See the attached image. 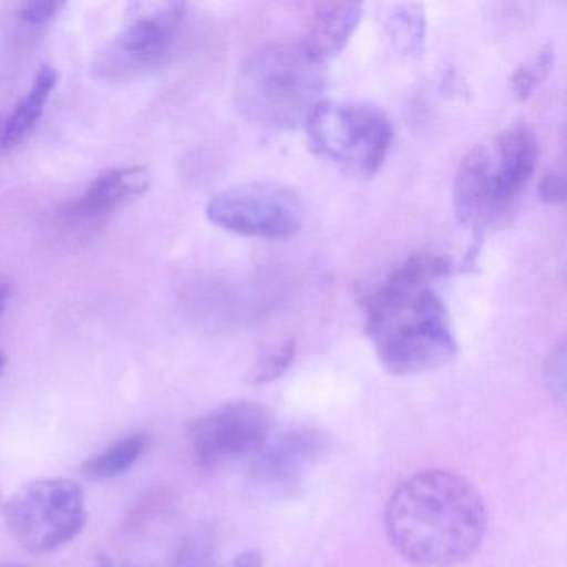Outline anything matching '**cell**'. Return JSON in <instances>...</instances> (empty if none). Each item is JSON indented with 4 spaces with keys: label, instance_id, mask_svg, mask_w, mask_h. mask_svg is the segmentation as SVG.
<instances>
[{
    "label": "cell",
    "instance_id": "4316f807",
    "mask_svg": "<svg viewBox=\"0 0 567 567\" xmlns=\"http://www.w3.org/2000/svg\"><path fill=\"white\" fill-rule=\"evenodd\" d=\"M0 567H29V566H24V564L4 563V564H0Z\"/></svg>",
    "mask_w": 567,
    "mask_h": 567
},
{
    "label": "cell",
    "instance_id": "5b68a950",
    "mask_svg": "<svg viewBox=\"0 0 567 567\" xmlns=\"http://www.w3.org/2000/svg\"><path fill=\"white\" fill-rule=\"evenodd\" d=\"M4 520L19 546L29 553H52L84 529V493L68 477L29 481L6 501Z\"/></svg>",
    "mask_w": 567,
    "mask_h": 567
},
{
    "label": "cell",
    "instance_id": "ac0fdd59",
    "mask_svg": "<svg viewBox=\"0 0 567 567\" xmlns=\"http://www.w3.org/2000/svg\"><path fill=\"white\" fill-rule=\"evenodd\" d=\"M554 51L550 45L540 49L526 64L519 65L511 78V91L519 101L530 97L534 89L543 82L553 68Z\"/></svg>",
    "mask_w": 567,
    "mask_h": 567
},
{
    "label": "cell",
    "instance_id": "e0dca14e",
    "mask_svg": "<svg viewBox=\"0 0 567 567\" xmlns=\"http://www.w3.org/2000/svg\"><path fill=\"white\" fill-rule=\"evenodd\" d=\"M295 354H297V344L293 338H284L268 344L260 351L254 367L248 371V381L251 384H267L278 380L293 363Z\"/></svg>",
    "mask_w": 567,
    "mask_h": 567
},
{
    "label": "cell",
    "instance_id": "9a60e30c",
    "mask_svg": "<svg viewBox=\"0 0 567 567\" xmlns=\"http://www.w3.org/2000/svg\"><path fill=\"white\" fill-rule=\"evenodd\" d=\"M147 447L144 433H132L85 461L82 473L91 481H107L127 473Z\"/></svg>",
    "mask_w": 567,
    "mask_h": 567
},
{
    "label": "cell",
    "instance_id": "ffe728a7",
    "mask_svg": "<svg viewBox=\"0 0 567 567\" xmlns=\"http://www.w3.org/2000/svg\"><path fill=\"white\" fill-rule=\"evenodd\" d=\"M546 378L554 396L559 398L563 403L566 396V343L564 341L557 344L547 358Z\"/></svg>",
    "mask_w": 567,
    "mask_h": 567
},
{
    "label": "cell",
    "instance_id": "d6986e66",
    "mask_svg": "<svg viewBox=\"0 0 567 567\" xmlns=\"http://www.w3.org/2000/svg\"><path fill=\"white\" fill-rule=\"evenodd\" d=\"M212 546L204 536L188 539L177 556V567H212Z\"/></svg>",
    "mask_w": 567,
    "mask_h": 567
},
{
    "label": "cell",
    "instance_id": "603a6c76",
    "mask_svg": "<svg viewBox=\"0 0 567 567\" xmlns=\"http://www.w3.org/2000/svg\"><path fill=\"white\" fill-rule=\"evenodd\" d=\"M225 567H264V557L258 550H245Z\"/></svg>",
    "mask_w": 567,
    "mask_h": 567
},
{
    "label": "cell",
    "instance_id": "8992f818",
    "mask_svg": "<svg viewBox=\"0 0 567 567\" xmlns=\"http://www.w3.org/2000/svg\"><path fill=\"white\" fill-rule=\"evenodd\" d=\"M212 224L231 234L255 238H287L303 225L300 195L274 182L234 185L207 205Z\"/></svg>",
    "mask_w": 567,
    "mask_h": 567
},
{
    "label": "cell",
    "instance_id": "2e32d148",
    "mask_svg": "<svg viewBox=\"0 0 567 567\" xmlns=\"http://www.w3.org/2000/svg\"><path fill=\"white\" fill-rule=\"evenodd\" d=\"M384 31L388 42L404 58L416 59L423 55L426 21L420 4L396 6L388 18Z\"/></svg>",
    "mask_w": 567,
    "mask_h": 567
},
{
    "label": "cell",
    "instance_id": "7a4b0ae2",
    "mask_svg": "<svg viewBox=\"0 0 567 567\" xmlns=\"http://www.w3.org/2000/svg\"><path fill=\"white\" fill-rule=\"evenodd\" d=\"M486 506L476 487L451 471H421L388 499L384 527L394 549L420 567L470 559L486 534Z\"/></svg>",
    "mask_w": 567,
    "mask_h": 567
},
{
    "label": "cell",
    "instance_id": "52a82bcc",
    "mask_svg": "<svg viewBox=\"0 0 567 567\" xmlns=\"http://www.w3.org/2000/svg\"><path fill=\"white\" fill-rule=\"evenodd\" d=\"M274 413L254 401H235L202 414L188 424L195 461L205 470L250 463L274 436Z\"/></svg>",
    "mask_w": 567,
    "mask_h": 567
},
{
    "label": "cell",
    "instance_id": "30bf717a",
    "mask_svg": "<svg viewBox=\"0 0 567 567\" xmlns=\"http://www.w3.org/2000/svg\"><path fill=\"white\" fill-rule=\"evenodd\" d=\"M327 447L323 431L297 426L275 434L248 463L250 481L268 496H290Z\"/></svg>",
    "mask_w": 567,
    "mask_h": 567
},
{
    "label": "cell",
    "instance_id": "44dd1931",
    "mask_svg": "<svg viewBox=\"0 0 567 567\" xmlns=\"http://www.w3.org/2000/svg\"><path fill=\"white\" fill-rule=\"evenodd\" d=\"M65 8L62 2H52V0H35V2H25L21 8V19L25 24L44 25L54 21L59 12Z\"/></svg>",
    "mask_w": 567,
    "mask_h": 567
},
{
    "label": "cell",
    "instance_id": "6da1fadb",
    "mask_svg": "<svg viewBox=\"0 0 567 567\" xmlns=\"http://www.w3.org/2000/svg\"><path fill=\"white\" fill-rule=\"evenodd\" d=\"M450 274L443 257L414 255L368 297L367 333L388 373H431L456 357L450 315L433 290L434 281Z\"/></svg>",
    "mask_w": 567,
    "mask_h": 567
},
{
    "label": "cell",
    "instance_id": "cb8c5ba5",
    "mask_svg": "<svg viewBox=\"0 0 567 567\" xmlns=\"http://www.w3.org/2000/svg\"><path fill=\"white\" fill-rule=\"evenodd\" d=\"M12 297V285L11 281L0 277V315L4 313L8 308L9 300Z\"/></svg>",
    "mask_w": 567,
    "mask_h": 567
},
{
    "label": "cell",
    "instance_id": "484cf974",
    "mask_svg": "<svg viewBox=\"0 0 567 567\" xmlns=\"http://www.w3.org/2000/svg\"><path fill=\"white\" fill-rule=\"evenodd\" d=\"M6 363H8V358H6V354L0 351V374L4 371Z\"/></svg>",
    "mask_w": 567,
    "mask_h": 567
},
{
    "label": "cell",
    "instance_id": "d4e9b609",
    "mask_svg": "<svg viewBox=\"0 0 567 567\" xmlns=\"http://www.w3.org/2000/svg\"><path fill=\"white\" fill-rule=\"evenodd\" d=\"M95 564H97V567H145L137 566V564L125 563V560H115L112 559V557L105 556V554H99Z\"/></svg>",
    "mask_w": 567,
    "mask_h": 567
},
{
    "label": "cell",
    "instance_id": "ba28073f",
    "mask_svg": "<svg viewBox=\"0 0 567 567\" xmlns=\"http://www.w3.org/2000/svg\"><path fill=\"white\" fill-rule=\"evenodd\" d=\"M184 9L168 4L135 19L99 52L94 71L101 78L121 81L162 68L174 51Z\"/></svg>",
    "mask_w": 567,
    "mask_h": 567
},
{
    "label": "cell",
    "instance_id": "3957f363",
    "mask_svg": "<svg viewBox=\"0 0 567 567\" xmlns=\"http://www.w3.org/2000/svg\"><path fill=\"white\" fill-rule=\"evenodd\" d=\"M323 62L303 45L270 44L241 65L235 85L238 112L267 131H291L323 102Z\"/></svg>",
    "mask_w": 567,
    "mask_h": 567
},
{
    "label": "cell",
    "instance_id": "5bb4252c",
    "mask_svg": "<svg viewBox=\"0 0 567 567\" xmlns=\"http://www.w3.org/2000/svg\"><path fill=\"white\" fill-rule=\"evenodd\" d=\"M58 84V72L49 65H42L32 82L31 89L9 114L4 127L0 131V148L9 152L19 147L39 124L44 114L45 105L51 99L52 91Z\"/></svg>",
    "mask_w": 567,
    "mask_h": 567
},
{
    "label": "cell",
    "instance_id": "277c9868",
    "mask_svg": "<svg viewBox=\"0 0 567 567\" xmlns=\"http://www.w3.org/2000/svg\"><path fill=\"white\" fill-rule=\"evenodd\" d=\"M318 157L358 178L378 174L393 144L390 117L374 105L321 102L305 124Z\"/></svg>",
    "mask_w": 567,
    "mask_h": 567
},
{
    "label": "cell",
    "instance_id": "9c48e42d",
    "mask_svg": "<svg viewBox=\"0 0 567 567\" xmlns=\"http://www.w3.org/2000/svg\"><path fill=\"white\" fill-rule=\"evenodd\" d=\"M501 181L493 151L486 145L471 148L460 162L453 187L454 214L477 237L509 224L516 214L519 198Z\"/></svg>",
    "mask_w": 567,
    "mask_h": 567
},
{
    "label": "cell",
    "instance_id": "8fae6325",
    "mask_svg": "<svg viewBox=\"0 0 567 567\" xmlns=\"http://www.w3.org/2000/svg\"><path fill=\"white\" fill-rule=\"evenodd\" d=\"M151 187V174L144 165L114 168L99 175L87 190L69 204L62 215L75 220H94L142 197Z\"/></svg>",
    "mask_w": 567,
    "mask_h": 567
},
{
    "label": "cell",
    "instance_id": "4fadbf2b",
    "mask_svg": "<svg viewBox=\"0 0 567 567\" xmlns=\"http://www.w3.org/2000/svg\"><path fill=\"white\" fill-rule=\"evenodd\" d=\"M491 151L507 190L520 198L537 167L539 145L536 134L529 125L517 122L499 134L491 145Z\"/></svg>",
    "mask_w": 567,
    "mask_h": 567
},
{
    "label": "cell",
    "instance_id": "7402d4cb",
    "mask_svg": "<svg viewBox=\"0 0 567 567\" xmlns=\"http://www.w3.org/2000/svg\"><path fill=\"white\" fill-rule=\"evenodd\" d=\"M539 198L544 204L560 205L566 198V182L559 172H547L539 184Z\"/></svg>",
    "mask_w": 567,
    "mask_h": 567
},
{
    "label": "cell",
    "instance_id": "7c38bea8",
    "mask_svg": "<svg viewBox=\"0 0 567 567\" xmlns=\"http://www.w3.org/2000/svg\"><path fill=\"white\" fill-rule=\"evenodd\" d=\"M363 9L360 2H321L313 6L300 44L324 64L343 51L360 25Z\"/></svg>",
    "mask_w": 567,
    "mask_h": 567
}]
</instances>
